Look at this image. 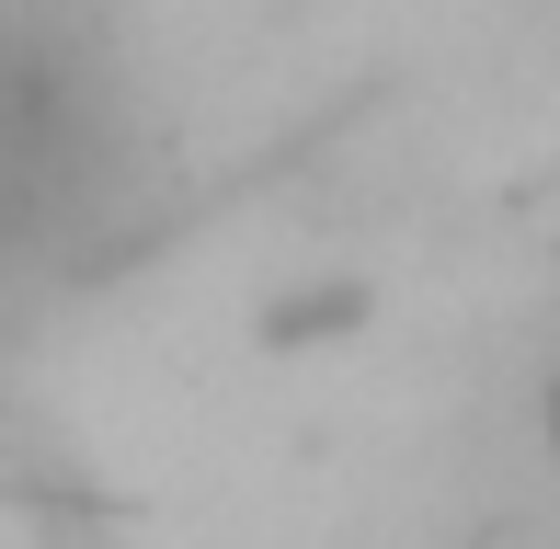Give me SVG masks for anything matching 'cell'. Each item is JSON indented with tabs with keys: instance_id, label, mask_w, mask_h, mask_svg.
<instances>
[{
	"instance_id": "cell-1",
	"label": "cell",
	"mask_w": 560,
	"mask_h": 549,
	"mask_svg": "<svg viewBox=\"0 0 560 549\" xmlns=\"http://www.w3.org/2000/svg\"><path fill=\"white\" fill-rule=\"evenodd\" d=\"M332 320H366V287H332V297H287V309H264V332H275V343H310V332H332Z\"/></svg>"
}]
</instances>
